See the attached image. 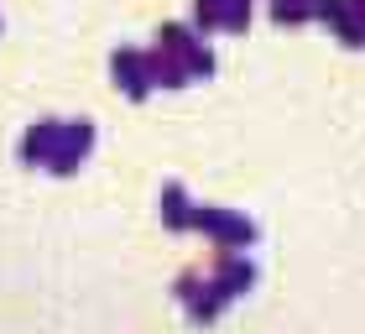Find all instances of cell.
Returning a JSON list of instances; mask_svg holds the SVG:
<instances>
[{
  "label": "cell",
  "instance_id": "obj_2",
  "mask_svg": "<svg viewBox=\"0 0 365 334\" xmlns=\"http://www.w3.org/2000/svg\"><path fill=\"white\" fill-rule=\"evenodd\" d=\"M115 79H120V89L130 99H146V89H152V69H146V53H115L110 58Z\"/></svg>",
  "mask_w": 365,
  "mask_h": 334
},
{
  "label": "cell",
  "instance_id": "obj_3",
  "mask_svg": "<svg viewBox=\"0 0 365 334\" xmlns=\"http://www.w3.org/2000/svg\"><path fill=\"white\" fill-rule=\"evenodd\" d=\"M162 220H168L173 230H193V220H198V209L188 204V193H182L178 183H168V188H162Z\"/></svg>",
  "mask_w": 365,
  "mask_h": 334
},
{
  "label": "cell",
  "instance_id": "obj_1",
  "mask_svg": "<svg viewBox=\"0 0 365 334\" xmlns=\"http://www.w3.org/2000/svg\"><path fill=\"white\" fill-rule=\"evenodd\" d=\"M89 152H94V126L89 121H42L21 141V162H37L47 173H73Z\"/></svg>",
  "mask_w": 365,
  "mask_h": 334
}]
</instances>
